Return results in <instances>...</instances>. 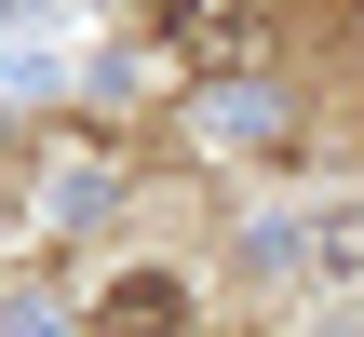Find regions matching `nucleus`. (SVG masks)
Wrapping results in <instances>:
<instances>
[{
  "label": "nucleus",
  "mask_w": 364,
  "mask_h": 337,
  "mask_svg": "<svg viewBox=\"0 0 364 337\" xmlns=\"http://www.w3.org/2000/svg\"><path fill=\"white\" fill-rule=\"evenodd\" d=\"M95 337H189V284L176 270H122L95 297Z\"/></svg>",
  "instance_id": "nucleus-1"
},
{
  "label": "nucleus",
  "mask_w": 364,
  "mask_h": 337,
  "mask_svg": "<svg viewBox=\"0 0 364 337\" xmlns=\"http://www.w3.org/2000/svg\"><path fill=\"white\" fill-rule=\"evenodd\" d=\"M162 41H176L189 68H216V54L257 41V14H243V0H162Z\"/></svg>",
  "instance_id": "nucleus-2"
}]
</instances>
